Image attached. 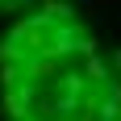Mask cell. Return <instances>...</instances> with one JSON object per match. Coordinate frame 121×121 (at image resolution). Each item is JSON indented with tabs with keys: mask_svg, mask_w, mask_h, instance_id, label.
Masks as SVG:
<instances>
[{
	"mask_svg": "<svg viewBox=\"0 0 121 121\" xmlns=\"http://www.w3.org/2000/svg\"><path fill=\"white\" fill-rule=\"evenodd\" d=\"M79 67L88 71V79H92V84H104V79H109V67H104V59H100L96 50H92V54H84V63H79Z\"/></svg>",
	"mask_w": 121,
	"mask_h": 121,
	"instance_id": "cell-4",
	"label": "cell"
},
{
	"mask_svg": "<svg viewBox=\"0 0 121 121\" xmlns=\"http://www.w3.org/2000/svg\"><path fill=\"white\" fill-rule=\"evenodd\" d=\"M42 9L54 13V21H75V4H67V0H42Z\"/></svg>",
	"mask_w": 121,
	"mask_h": 121,
	"instance_id": "cell-6",
	"label": "cell"
},
{
	"mask_svg": "<svg viewBox=\"0 0 121 121\" xmlns=\"http://www.w3.org/2000/svg\"><path fill=\"white\" fill-rule=\"evenodd\" d=\"M54 92H63V96H92V79H88L84 67H63L54 75Z\"/></svg>",
	"mask_w": 121,
	"mask_h": 121,
	"instance_id": "cell-1",
	"label": "cell"
},
{
	"mask_svg": "<svg viewBox=\"0 0 121 121\" xmlns=\"http://www.w3.org/2000/svg\"><path fill=\"white\" fill-rule=\"evenodd\" d=\"M25 79V63H0V88H17Z\"/></svg>",
	"mask_w": 121,
	"mask_h": 121,
	"instance_id": "cell-5",
	"label": "cell"
},
{
	"mask_svg": "<svg viewBox=\"0 0 121 121\" xmlns=\"http://www.w3.org/2000/svg\"><path fill=\"white\" fill-rule=\"evenodd\" d=\"M113 71L121 75V50H117V54H113Z\"/></svg>",
	"mask_w": 121,
	"mask_h": 121,
	"instance_id": "cell-7",
	"label": "cell"
},
{
	"mask_svg": "<svg viewBox=\"0 0 121 121\" xmlns=\"http://www.w3.org/2000/svg\"><path fill=\"white\" fill-rule=\"evenodd\" d=\"M0 113H9L13 121H29V104H25V96L17 92V88H4V100H0Z\"/></svg>",
	"mask_w": 121,
	"mask_h": 121,
	"instance_id": "cell-2",
	"label": "cell"
},
{
	"mask_svg": "<svg viewBox=\"0 0 121 121\" xmlns=\"http://www.w3.org/2000/svg\"><path fill=\"white\" fill-rule=\"evenodd\" d=\"M96 121H121V100L117 96H96Z\"/></svg>",
	"mask_w": 121,
	"mask_h": 121,
	"instance_id": "cell-3",
	"label": "cell"
}]
</instances>
